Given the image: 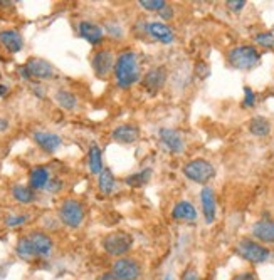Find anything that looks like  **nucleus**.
Masks as SVG:
<instances>
[{
  "label": "nucleus",
  "instance_id": "1",
  "mask_svg": "<svg viewBox=\"0 0 274 280\" xmlns=\"http://www.w3.org/2000/svg\"><path fill=\"white\" fill-rule=\"evenodd\" d=\"M114 78H116L118 86L121 89L133 86L140 78V67H138V57L135 52L127 51L119 54L116 62H114Z\"/></svg>",
  "mask_w": 274,
  "mask_h": 280
},
{
  "label": "nucleus",
  "instance_id": "2",
  "mask_svg": "<svg viewBox=\"0 0 274 280\" xmlns=\"http://www.w3.org/2000/svg\"><path fill=\"white\" fill-rule=\"evenodd\" d=\"M227 60L234 69L249 71L259 62V52L253 46H239L229 51Z\"/></svg>",
  "mask_w": 274,
  "mask_h": 280
},
{
  "label": "nucleus",
  "instance_id": "3",
  "mask_svg": "<svg viewBox=\"0 0 274 280\" xmlns=\"http://www.w3.org/2000/svg\"><path fill=\"white\" fill-rule=\"evenodd\" d=\"M184 174L190 181H194V183L205 185L207 181H210L214 177H216V168H214V164L210 161L197 158V160H192L185 164Z\"/></svg>",
  "mask_w": 274,
  "mask_h": 280
},
{
  "label": "nucleus",
  "instance_id": "4",
  "mask_svg": "<svg viewBox=\"0 0 274 280\" xmlns=\"http://www.w3.org/2000/svg\"><path fill=\"white\" fill-rule=\"evenodd\" d=\"M133 245V237L127 232H113L103 238V249L113 257L125 255Z\"/></svg>",
  "mask_w": 274,
  "mask_h": 280
},
{
  "label": "nucleus",
  "instance_id": "5",
  "mask_svg": "<svg viewBox=\"0 0 274 280\" xmlns=\"http://www.w3.org/2000/svg\"><path fill=\"white\" fill-rule=\"evenodd\" d=\"M59 218L69 228H78L84 220L83 205L76 200H66L59 208Z\"/></svg>",
  "mask_w": 274,
  "mask_h": 280
},
{
  "label": "nucleus",
  "instance_id": "6",
  "mask_svg": "<svg viewBox=\"0 0 274 280\" xmlns=\"http://www.w3.org/2000/svg\"><path fill=\"white\" fill-rule=\"evenodd\" d=\"M237 254L242 257V259H246L248 262H253V263H261L269 259V250L249 238H242L239 241Z\"/></svg>",
  "mask_w": 274,
  "mask_h": 280
},
{
  "label": "nucleus",
  "instance_id": "7",
  "mask_svg": "<svg viewBox=\"0 0 274 280\" xmlns=\"http://www.w3.org/2000/svg\"><path fill=\"white\" fill-rule=\"evenodd\" d=\"M113 273L121 280H138L141 267L135 259H118L113 263Z\"/></svg>",
  "mask_w": 274,
  "mask_h": 280
},
{
  "label": "nucleus",
  "instance_id": "8",
  "mask_svg": "<svg viewBox=\"0 0 274 280\" xmlns=\"http://www.w3.org/2000/svg\"><path fill=\"white\" fill-rule=\"evenodd\" d=\"M114 56L111 51H100L95 54V57H93V69H95V73L98 78H108V74L111 73L114 69Z\"/></svg>",
  "mask_w": 274,
  "mask_h": 280
},
{
  "label": "nucleus",
  "instance_id": "9",
  "mask_svg": "<svg viewBox=\"0 0 274 280\" xmlns=\"http://www.w3.org/2000/svg\"><path fill=\"white\" fill-rule=\"evenodd\" d=\"M167 82V69L165 67H153L145 74L143 86L150 94H157Z\"/></svg>",
  "mask_w": 274,
  "mask_h": 280
},
{
  "label": "nucleus",
  "instance_id": "10",
  "mask_svg": "<svg viewBox=\"0 0 274 280\" xmlns=\"http://www.w3.org/2000/svg\"><path fill=\"white\" fill-rule=\"evenodd\" d=\"M25 69L29 71L31 78H37V79H51L54 78V67L47 60L44 59H29L25 64Z\"/></svg>",
  "mask_w": 274,
  "mask_h": 280
},
{
  "label": "nucleus",
  "instance_id": "11",
  "mask_svg": "<svg viewBox=\"0 0 274 280\" xmlns=\"http://www.w3.org/2000/svg\"><path fill=\"white\" fill-rule=\"evenodd\" d=\"M160 139L165 145V148L172 153H182L185 148V143L182 134L178 133L177 129H170V128H163L160 131Z\"/></svg>",
  "mask_w": 274,
  "mask_h": 280
},
{
  "label": "nucleus",
  "instance_id": "12",
  "mask_svg": "<svg viewBox=\"0 0 274 280\" xmlns=\"http://www.w3.org/2000/svg\"><path fill=\"white\" fill-rule=\"evenodd\" d=\"M111 138L121 145H131L140 138V129L135 124H121L111 133Z\"/></svg>",
  "mask_w": 274,
  "mask_h": 280
},
{
  "label": "nucleus",
  "instance_id": "13",
  "mask_svg": "<svg viewBox=\"0 0 274 280\" xmlns=\"http://www.w3.org/2000/svg\"><path fill=\"white\" fill-rule=\"evenodd\" d=\"M146 32L153 37V39L162 44H172L175 39L173 30L170 29L167 24H163V22H150V24L146 25Z\"/></svg>",
  "mask_w": 274,
  "mask_h": 280
},
{
  "label": "nucleus",
  "instance_id": "14",
  "mask_svg": "<svg viewBox=\"0 0 274 280\" xmlns=\"http://www.w3.org/2000/svg\"><path fill=\"white\" fill-rule=\"evenodd\" d=\"M34 141L39 145L44 151L54 153L59 146L63 145V139L54 133H44V131H36L34 133Z\"/></svg>",
  "mask_w": 274,
  "mask_h": 280
},
{
  "label": "nucleus",
  "instance_id": "15",
  "mask_svg": "<svg viewBox=\"0 0 274 280\" xmlns=\"http://www.w3.org/2000/svg\"><path fill=\"white\" fill-rule=\"evenodd\" d=\"M79 36L89 44H93V46H96V44H100V41L103 39V29L89 20H83V22H79Z\"/></svg>",
  "mask_w": 274,
  "mask_h": 280
},
{
  "label": "nucleus",
  "instance_id": "16",
  "mask_svg": "<svg viewBox=\"0 0 274 280\" xmlns=\"http://www.w3.org/2000/svg\"><path fill=\"white\" fill-rule=\"evenodd\" d=\"M200 200H202V210H204V215H205V222L212 223L216 220V195H214V190L205 186L200 193Z\"/></svg>",
  "mask_w": 274,
  "mask_h": 280
},
{
  "label": "nucleus",
  "instance_id": "17",
  "mask_svg": "<svg viewBox=\"0 0 274 280\" xmlns=\"http://www.w3.org/2000/svg\"><path fill=\"white\" fill-rule=\"evenodd\" d=\"M172 218L178 222H195L197 210L190 201H178L172 210Z\"/></svg>",
  "mask_w": 274,
  "mask_h": 280
},
{
  "label": "nucleus",
  "instance_id": "18",
  "mask_svg": "<svg viewBox=\"0 0 274 280\" xmlns=\"http://www.w3.org/2000/svg\"><path fill=\"white\" fill-rule=\"evenodd\" d=\"M29 238L34 245V250H36V257H47L51 254L52 250V240L49 235L46 233H41V232H36L29 235Z\"/></svg>",
  "mask_w": 274,
  "mask_h": 280
},
{
  "label": "nucleus",
  "instance_id": "19",
  "mask_svg": "<svg viewBox=\"0 0 274 280\" xmlns=\"http://www.w3.org/2000/svg\"><path fill=\"white\" fill-rule=\"evenodd\" d=\"M0 44L10 52H19L24 47V39L17 30H2L0 32Z\"/></svg>",
  "mask_w": 274,
  "mask_h": 280
},
{
  "label": "nucleus",
  "instance_id": "20",
  "mask_svg": "<svg viewBox=\"0 0 274 280\" xmlns=\"http://www.w3.org/2000/svg\"><path fill=\"white\" fill-rule=\"evenodd\" d=\"M253 235L264 243L274 241V222L272 220H259L253 227Z\"/></svg>",
  "mask_w": 274,
  "mask_h": 280
},
{
  "label": "nucleus",
  "instance_id": "21",
  "mask_svg": "<svg viewBox=\"0 0 274 280\" xmlns=\"http://www.w3.org/2000/svg\"><path fill=\"white\" fill-rule=\"evenodd\" d=\"M249 131L254 136H259V138H264L271 133V123L266 118L262 116H256L249 121Z\"/></svg>",
  "mask_w": 274,
  "mask_h": 280
},
{
  "label": "nucleus",
  "instance_id": "22",
  "mask_svg": "<svg viewBox=\"0 0 274 280\" xmlns=\"http://www.w3.org/2000/svg\"><path fill=\"white\" fill-rule=\"evenodd\" d=\"M98 186H100L101 193L105 195H111L114 190V177L109 168H103V171L98 174Z\"/></svg>",
  "mask_w": 274,
  "mask_h": 280
},
{
  "label": "nucleus",
  "instance_id": "23",
  "mask_svg": "<svg viewBox=\"0 0 274 280\" xmlns=\"http://www.w3.org/2000/svg\"><path fill=\"white\" fill-rule=\"evenodd\" d=\"M49 171L46 168H34L31 171V186L32 188H36V190H39V188H44V186H47L49 185Z\"/></svg>",
  "mask_w": 274,
  "mask_h": 280
},
{
  "label": "nucleus",
  "instance_id": "24",
  "mask_svg": "<svg viewBox=\"0 0 274 280\" xmlns=\"http://www.w3.org/2000/svg\"><path fill=\"white\" fill-rule=\"evenodd\" d=\"M89 169H91V173H95V174H100L103 171L101 148L98 145H91L89 148Z\"/></svg>",
  "mask_w": 274,
  "mask_h": 280
},
{
  "label": "nucleus",
  "instance_id": "25",
  "mask_svg": "<svg viewBox=\"0 0 274 280\" xmlns=\"http://www.w3.org/2000/svg\"><path fill=\"white\" fill-rule=\"evenodd\" d=\"M15 252H17V255L20 257V259H24V260H31L32 257H36L34 245H32V241H31L29 237H22V238L17 241Z\"/></svg>",
  "mask_w": 274,
  "mask_h": 280
},
{
  "label": "nucleus",
  "instance_id": "26",
  "mask_svg": "<svg viewBox=\"0 0 274 280\" xmlns=\"http://www.w3.org/2000/svg\"><path fill=\"white\" fill-rule=\"evenodd\" d=\"M56 101H57L59 106L68 109V111H73V109L76 108V104H78L76 96L71 91H66V89H59L56 92Z\"/></svg>",
  "mask_w": 274,
  "mask_h": 280
},
{
  "label": "nucleus",
  "instance_id": "27",
  "mask_svg": "<svg viewBox=\"0 0 274 280\" xmlns=\"http://www.w3.org/2000/svg\"><path fill=\"white\" fill-rule=\"evenodd\" d=\"M150 178H151V169L150 168H145L143 171L135 173V174H130V177L125 180V181H127V185L133 186V188H140V186L146 185L148 181H150Z\"/></svg>",
  "mask_w": 274,
  "mask_h": 280
},
{
  "label": "nucleus",
  "instance_id": "28",
  "mask_svg": "<svg viewBox=\"0 0 274 280\" xmlns=\"http://www.w3.org/2000/svg\"><path fill=\"white\" fill-rule=\"evenodd\" d=\"M12 196L20 203H31L32 200H34V191H32L31 188H27V186L15 185L12 188Z\"/></svg>",
  "mask_w": 274,
  "mask_h": 280
},
{
  "label": "nucleus",
  "instance_id": "29",
  "mask_svg": "<svg viewBox=\"0 0 274 280\" xmlns=\"http://www.w3.org/2000/svg\"><path fill=\"white\" fill-rule=\"evenodd\" d=\"M138 4L143 9L150 10V12H162V10L168 5L165 0H140Z\"/></svg>",
  "mask_w": 274,
  "mask_h": 280
},
{
  "label": "nucleus",
  "instance_id": "30",
  "mask_svg": "<svg viewBox=\"0 0 274 280\" xmlns=\"http://www.w3.org/2000/svg\"><path fill=\"white\" fill-rule=\"evenodd\" d=\"M256 42L262 47H274V36L271 32H264V34H257Z\"/></svg>",
  "mask_w": 274,
  "mask_h": 280
},
{
  "label": "nucleus",
  "instance_id": "31",
  "mask_svg": "<svg viewBox=\"0 0 274 280\" xmlns=\"http://www.w3.org/2000/svg\"><path fill=\"white\" fill-rule=\"evenodd\" d=\"M244 94H246V97H244L242 106H246V108L254 106L256 104V94L253 92V89H251V87H244Z\"/></svg>",
  "mask_w": 274,
  "mask_h": 280
},
{
  "label": "nucleus",
  "instance_id": "32",
  "mask_svg": "<svg viewBox=\"0 0 274 280\" xmlns=\"http://www.w3.org/2000/svg\"><path fill=\"white\" fill-rule=\"evenodd\" d=\"M195 74L199 76V78L205 79L207 76L210 74V67H209V65H207L205 62H197V64H195Z\"/></svg>",
  "mask_w": 274,
  "mask_h": 280
},
{
  "label": "nucleus",
  "instance_id": "33",
  "mask_svg": "<svg viewBox=\"0 0 274 280\" xmlns=\"http://www.w3.org/2000/svg\"><path fill=\"white\" fill-rule=\"evenodd\" d=\"M27 222V215H17V217H7V220L5 223L9 225V227H17V225H22Z\"/></svg>",
  "mask_w": 274,
  "mask_h": 280
},
{
  "label": "nucleus",
  "instance_id": "34",
  "mask_svg": "<svg viewBox=\"0 0 274 280\" xmlns=\"http://www.w3.org/2000/svg\"><path fill=\"white\" fill-rule=\"evenodd\" d=\"M180 280H200V277H199V273H197V270L194 267H189L187 270L184 272V275Z\"/></svg>",
  "mask_w": 274,
  "mask_h": 280
},
{
  "label": "nucleus",
  "instance_id": "35",
  "mask_svg": "<svg viewBox=\"0 0 274 280\" xmlns=\"http://www.w3.org/2000/svg\"><path fill=\"white\" fill-rule=\"evenodd\" d=\"M226 4H227L229 9L234 10V12H239V10H242L244 5H246L244 0H229V2H226Z\"/></svg>",
  "mask_w": 274,
  "mask_h": 280
},
{
  "label": "nucleus",
  "instance_id": "36",
  "mask_svg": "<svg viewBox=\"0 0 274 280\" xmlns=\"http://www.w3.org/2000/svg\"><path fill=\"white\" fill-rule=\"evenodd\" d=\"M234 280H257V278L251 272H244V273H239Z\"/></svg>",
  "mask_w": 274,
  "mask_h": 280
},
{
  "label": "nucleus",
  "instance_id": "37",
  "mask_svg": "<svg viewBox=\"0 0 274 280\" xmlns=\"http://www.w3.org/2000/svg\"><path fill=\"white\" fill-rule=\"evenodd\" d=\"M98 280H121V278L114 275V273H113V270H111V272H106V273H103V275H101L100 278H98Z\"/></svg>",
  "mask_w": 274,
  "mask_h": 280
},
{
  "label": "nucleus",
  "instance_id": "38",
  "mask_svg": "<svg viewBox=\"0 0 274 280\" xmlns=\"http://www.w3.org/2000/svg\"><path fill=\"white\" fill-rule=\"evenodd\" d=\"M160 14H162V17H163V19H165V20H168V19H172V15H173V10L170 9L168 5H167V7L163 9Z\"/></svg>",
  "mask_w": 274,
  "mask_h": 280
},
{
  "label": "nucleus",
  "instance_id": "39",
  "mask_svg": "<svg viewBox=\"0 0 274 280\" xmlns=\"http://www.w3.org/2000/svg\"><path fill=\"white\" fill-rule=\"evenodd\" d=\"M9 128V121L5 118H0V131H5Z\"/></svg>",
  "mask_w": 274,
  "mask_h": 280
},
{
  "label": "nucleus",
  "instance_id": "40",
  "mask_svg": "<svg viewBox=\"0 0 274 280\" xmlns=\"http://www.w3.org/2000/svg\"><path fill=\"white\" fill-rule=\"evenodd\" d=\"M5 92H7V87H5V86H0V96L5 94Z\"/></svg>",
  "mask_w": 274,
  "mask_h": 280
},
{
  "label": "nucleus",
  "instance_id": "41",
  "mask_svg": "<svg viewBox=\"0 0 274 280\" xmlns=\"http://www.w3.org/2000/svg\"><path fill=\"white\" fill-rule=\"evenodd\" d=\"M163 280H172V275H165V278Z\"/></svg>",
  "mask_w": 274,
  "mask_h": 280
}]
</instances>
